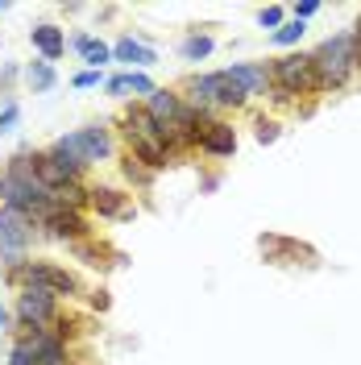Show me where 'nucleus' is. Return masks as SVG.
Segmentation results:
<instances>
[{
  "mask_svg": "<svg viewBox=\"0 0 361 365\" xmlns=\"http://www.w3.org/2000/svg\"><path fill=\"white\" fill-rule=\"evenodd\" d=\"M0 200H4V207L21 212L29 220H46V212L54 207L50 191L29 170V154H17V158L9 162V170L0 175Z\"/></svg>",
  "mask_w": 361,
  "mask_h": 365,
  "instance_id": "1",
  "label": "nucleus"
},
{
  "mask_svg": "<svg viewBox=\"0 0 361 365\" xmlns=\"http://www.w3.org/2000/svg\"><path fill=\"white\" fill-rule=\"evenodd\" d=\"M312 67H316V75H320V88H340V83H345V79L361 67L353 38H349V34L328 38V42L312 54Z\"/></svg>",
  "mask_w": 361,
  "mask_h": 365,
  "instance_id": "2",
  "label": "nucleus"
},
{
  "mask_svg": "<svg viewBox=\"0 0 361 365\" xmlns=\"http://www.w3.org/2000/svg\"><path fill=\"white\" fill-rule=\"evenodd\" d=\"M187 91H191V100L200 104V113L208 108V104H220V108H241L249 100V91L228 75V71H216V75H195L191 83H187Z\"/></svg>",
  "mask_w": 361,
  "mask_h": 365,
  "instance_id": "3",
  "label": "nucleus"
},
{
  "mask_svg": "<svg viewBox=\"0 0 361 365\" xmlns=\"http://www.w3.org/2000/svg\"><path fill=\"white\" fill-rule=\"evenodd\" d=\"M34 241V220L13 212V207H0V257L9 270H21L25 266V250Z\"/></svg>",
  "mask_w": 361,
  "mask_h": 365,
  "instance_id": "4",
  "label": "nucleus"
},
{
  "mask_svg": "<svg viewBox=\"0 0 361 365\" xmlns=\"http://www.w3.org/2000/svg\"><path fill=\"white\" fill-rule=\"evenodd\" d=\"M54 150H59V154H71V158H79L83 166H88V162H104L108 154H113V133H108L104 125H83V129H75V133L59 137Z\"/></svg>",
  "mask_w": 361,
  "mask_h": 365,
  "instance_id": "5",
  "label": "nucleus"
},
{
  "mask_svg": "<svg viewBox=\"0 0 361 365\" xmlns=\"http://www.w3.org/2000/svg\"><path fill=\"white\" fill-rule=\"evenodd\" d=\"M270 83L287 96H299V91H316L320 88V75L312 67V54H287L278 58L270 71Z\"/></svg>",
  "mask_w": 361,
  "mask_h": 365,
  "instance_id": "6",
  "label": "nucleus"
},
{
  "mask_svg": "<svg viewBox=\"0 0 361 365\" xmlns=\"http://www.w3.org/2000/svg\"><path fill=\"white\" fill-rule=\"evenodd\" d=\"M13 278L21 287H42L50 295H79V282L63 266H54V262H25L21 270H13Z\"/></svg>",
  "mask_w": 361,
  "mask_h": 365,
  "instance_id": "7",
  "label": "nucleus"
},
{
  "mask_svg": "<svg viewBox=\"0 0 361 365\" xmlns=\"http://www.w3.org/2000/svg\"><path fill=\"white\" fill-rule=\"evenodd\" d=\"M17 324L29 328V332H42L46 324H54V295L42 291V287H21V295H17Z\"/></svg>",
  "mask_w": 361,
  "mask_h": 365,
  "instance_id": "8",
  "label": "nucleus"
},
{
  "mask_svg": "<svg viewBox=\"0 0 361 365\" xmlns=\"http://www.w3.org/2000/svg\"><path fill=\"white\" fill-rule=\"evenodd\" d=\"M42 228L54 237V241H79L83 232H88V225H83V216L79 212H71V207H50L46 212Z\"/></svg>",
  "mask_w": 361,
  "mask_h": 365,
  "instance_id": "9",
  "label": "nucleus"
},
{
  "mask_svg": "<svg viewBox=\"0 0 361 365\" xmlns=\"http://www.w3.org/2000/svg\"><path fill=\"white\" fill-rule=\"evenodd\" d=\"M200 150L203 154H212V158H228L233 150H237V133H233V125H220V120H208L200 133Z\"/></svg>",
  "mask_w": 361,
  "mask_h": 365,
  "instance_id": "10",
  "label": "nucleus"
},
{
  "mask_svg": "<svg viewBox=\"0 0 361 365\" xmlns=\"http://www.w3.org/2000/svg\"><path fill=\"white\" fill-rule=\"evenodd\" d=\"M88 204L96 207L100 216H108V220H125V216H133L129 200H125L116 187H96V191H88Z\"/></svg>",
  "mask_w": 361,
  "mask_h": 365,
  "instance_id": "11",
  "label": "nucleus"
},
{
  "mask_svg": "<svg viewBox=\"0 0 361 365\" xmlns=\"http://www.w3.org/2000/svg\"><path fill=\"white\" fill-rule=\"evenodd\" d=\"M29 42L38 46V54H42L46 63H54V58H63V50H67V34H63L59 25H34V29H29Z\"/></svg>",
  "mask_w": 361,
  "mask_h": 365,
  "instance_id": "12",
  "label": "nucleus"
},
{
  "mask_svg": "<svg viewBox=\"0 0 361 365\" xmlns=\"http://www.w3.org/2000/svg\"><path fill=\"white\" fill-rule=\"evenodd\" d=\"M104 91H108V96H129V91L150 96V91H154V79H150L146 71H125V75H113V79L104 83Z\"/></svg>",
  "mask_w": 361,
  "mask_h": 365,
  "instance_id": "13",
  "label": "nucleus"
},
{
  "mask_svg": "<svg viewBox=\"0 0 361 365\" xmlns=\"http://www.w3.org/2000/svg\"><path fill=\"white\" fill-rule=\"evenodd\" d=\"M113 58L116 63H129V67H154L158 63V54L150 50V46H141L137 38H121L113 46Z\"/></svg>",
  "mask_w": 361,
  "mask_h": 365,
  "instance_id": "14",
  "label": "nucleus"
},
{
  "mask_svg": "<svg viewBox=\"0 0 361 365\" xmlns=\"http://www.w3.org/2000/svg\"><path fill=\"white\" fill-rule=\"evenodd\" d=\"M228 75H233V79H237L249 96L270 88V71H266V67H253V63H233V67H228Z\"/></svg>",
  "mask_w": 361,
  "mask_h": 365,
  "instance_id": "15",
  "label": "nucleus"
},
{
  "mask_svg": "<svg viewBox=\"0 0 361 365\" xmlns=\"http://www.w3.org/2000/svg\"><path fill=\"white\" fill-rule=\"evenodd\" d=\"M75 50L83 54L88 71H100L104 63H108V58H113V50H108V46L100 42V38H88V34H79V38H75Z\"/></svg>",
  "mask_w": 361,
  "mask_h": 365,
  "instance_id": "16",
  "label": "nucleus"
},
{
  "mask_svg": "<svg viewBox=\"0 0 361 365\" xmlns=\"http://www.w3.org/2000/svg\"><path fill=\"white\" fill-rule=\"evenodd\" d=\"M25 83H29L34 91H50L54 83H59V75H54V67L42 58V63H29V67H25Z\"/></svg>",
  "mask_w": 361,
  "mask_h": 365,
  "instance_id": "17",
  "label": "nucleus"
},
{
  "mask_svg": "<svg viewBox=\"0 0 361 365\" xmlns=\"http://www.w3.org/2000/svg\"><path fill=\"white\" fill-rule=\"evenodd\" d=\"M212 38L208 34H191V38H183V46H179V54L187 58V63H200V58H208L212 54Z\"/></svg>",
  "mask_w": 361,
  "mask_h": 365,
  "instance_id": "18",
  "label": "nucleus"
},
{
  "mask_svg": "<svg viewBox=\"0 0 361 365\" xmlns=\"http://www.w3.org/2000/svg\"><path fill=\"white\" fill-rule=\"evenodd\" d=\"M303 34H307V25H303V21H287V25H278V29H274V42H278V46H295Z\"/></svg>",
  "mask_w": 361,
  "mask_h": 365,
  "instance_id": "19",
  "label": "nucleus"
},
{
  "mask_svg": "<svg viewBox=\"0 0 361 365\" xmlns=\"http://www.w3.org/2000/svg\"><path fill=\"white\" fill-rule=\"evenodd\" d=\"M17 120H21V108L9 100L4 108H0V133H9V129H17Z\"/></svg>",
  "mask_w": 361,
  "mask_h": 365,
  "instance_id": "20",
  "label": "nucleus"
},
{
  "mask_svg": "<svg viewBox=\"0 0 361 365\" xmlns=\"http://www.w3.org/2000/svg\"><path fill=\"white\" fill-rule=\"evenodd\" d=\"M258 21L266 25V29H278V25H283V9H278V4H270V9H262V13H258Z\"/></svg>",
  "mask_w": 361,
  "mask_h": 365,
  "instance_id": "21",
  "label": "nucleus"
},
{
  "mask_svg": "<svg viewBox=\"0 0 361 365\" xmlns=\"http://www.w3.org/2000/svg\"><path fill=\"white\" fill-rule=\"evenodd\" d=\"M125 175H129L133 182H150V170H146V166L133 158V154H129V162H125Z\"/></svg>",
  "mask_w": 361,
  "mask_h": 365,
  "instance_id": "22",
  "label": "nucleus"
},
{
  "mask_svg": "<svg viewBox=\"0 0 361 365\" xmlns=\"http://www.w3.org/2000/svg\"><path fill=\"white\" fill-rule=\"evenodd\" d=\"M316 13H320L316 0H299V4H295V21H307V17H316Z\"/></svg>",
  "mask_w": 361,
  "mask_h": 365,
  "instance_id": "23",
  "label": "nucleus"
},
{
  "mask_svg": "<svg viewBox=\"0 0 361 365\" xmlns=\"http://www.w3.org/2000/svg\"><path fill=\"white\" fill-rule=\"evenodd\" d=\"M71 83H75V88H100V71H79Z\"/></svg>",
  "mask_w": 361,
  "mask_h": 365,
  "instance_id": "24",
  "label": "nucleus"
},
{
  "mask_svg": "<svg viewBox=\"0 0 361 365\" xmlns=\"http://www.w3.org/2000/svg\"><path fill=\"white\" fill-rule=\"evenodd\" d=\"M274 137H278V125H274V120H258V141L266 145V141H274Z\"/></svg>",
  "mask_w": 361,
  "mask_h": 365,
  "instance_id": "25",
  "label": "nucleus"
},
{
  "mask_svg": "<svg viewBox=\"0 0 361 365\" xmlns=\"http://www.w3.org/2000/svg\"><path fill=\"white\" fill-rule=\"evenodd\" d=\"M9 365H34V357H29V349H25L21 341L13 344V357H9Z\"/></svg>",
  "mask_w": 361,
  "mask_h": 365,
  "instance_id": "26",
  "label": "nucleus"
},
{
  "mask_svg": "<svg viewBox=\"0 0 361 365\" xmlns=\"http://www.w3.org/2000/svg\"><path fill=\"white\" fill-rule=\"evenodd\" d=\"M13 79H17V67H13V63H9V67L0 71V83H4V88H9V83H13Z\"/></svg>",
  "mask_w": 361,
  "mask_h": 365,
  "instance_id": "27",
  "label": "nucleus"
},
{
  "mask_svg": "<svg viewBox=\"0 0 361 365\" xmlns=\"http://www.w3.org/2000/svg\"><path fill=\"white\" fill-rule=\"evenodd\" d=\"M349 38H353V46H357V63H361V17H357V29H353Z\"/></svg>",
  "mask_w": 361,
  "mask_h": 365,
  "instance_id": "28",
  "label": "nucleus"
},
{
  "mask_svg": "<svg viewBox=\"0 0 361 365\" xmlns=\"http://www.w3.org/2000/svg\"><path fill=\"white\" fill-rule=\"evenodd\" d=\"M4 9H9V4H4V0H0V13H4Z\"/></svg>",
  "mask_w": 361,
  "mask_h": 365,
  "instance_id": "29",
  "label": "nucleus"
}]
</instances>
